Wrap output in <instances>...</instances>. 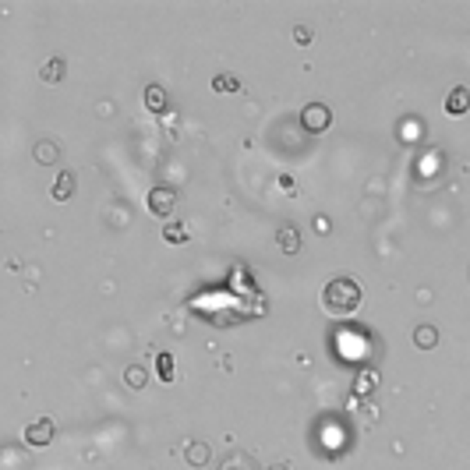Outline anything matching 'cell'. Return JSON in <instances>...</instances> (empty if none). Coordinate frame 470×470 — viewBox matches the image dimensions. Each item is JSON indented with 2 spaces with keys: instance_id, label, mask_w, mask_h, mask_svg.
<instances>
[{
  "instance_id": "6da1fadb",
  "label": "cell",
  "mask_w": 470,
  "mask_h": 470,
  "mask_svg": "<svg viewBox=\"0 0 470 470\" xmlns=\"http://www.w3.org/2000/svg\"><path fill=\"white\" fill-rule=\"evenodd\" d=\"M361 297H364V290H361V283L354 276H333L322 287V308L329 311V315H339V319L354 315V311L361 308Z\"/></svg>"
},
{
  "instance_id": "7a4b0ae2",
  "label": "cell",
  "mask_w": 470,
  "mask_h": 470,
  "mask_svg": "<svg viewBox=\"0 0 470 470\" xmlns=\"http://www.w3.org/2000/svg\"><path fill=\"white\" fill-rule=\"evenodd\" d=\"M301 124H304L311 135H322V131H329V124H333V113H329L326 103H308V106L301 110Z\"/></svg>"
},
{
  "instance_id": "3957f363",
  "label": "cell",
  "mask_w": 470,
  "mask_h": 470,
  "mask_svg": "<svg viewBox=\"0 0 470 470\" xmlns=\"http://www.w3.org/2000/svg\"><path fill=\"white\" fill-rule=\"evenodd\" d=\"M53 435H57V424H53L50 417H39V421H32V424L25 428V442H28V446H35V449L50 446V442H53Z\"/></svg>"
},
{
  "instance_id": "277c9868",
  "label": "cell",
  "mask_w": 470,
  "mask_h": 470,
  "mask_svg": "<svg viewBox=\"0 0 470 470\" xmlns=\"http://www.w3.org/2000/svg\"><path fill=\"white\" fill-rule=\"evenodd\" d=\"M174 205H177V194H174L170 187H152V191H149V212H152V216L167 219V216L174 212Z\"/></svg>"
},
{
  "instance_id": "5b68a950",
  "label": "cell",
  "mask_w": 470,
  "mask_h": 470,
  "mask_svg": "<svg viewBox=\"0 0 470 470\" xmlns=\"http://www.w3.org/2000/svg\"><path fill=\"white\" fill-rule=\"evenodd\" d=\"M276 244H280L283 255H297V251H301V230H297L294 223H283V226L276 230Z\"/></svg>"
},
{
  "instance_id": "8992f818",
  "label": "cell",
  "mask_w": 470,
  "mask_h": 470,
  "mask_svg": "<svg viewBox=\"0 0 470 470\" xmlns=\"http://www.w3.org/2000/svg\"><path fill=\"white\" fill-rule=\"evenodd\" d=\"M64 74H67V60L64 57H50L43 67H39V78H43L47 85H60Z\"/></svg>"
},
{
  "instance_id": "52a82bcc",
  "label": "cell",
  "mask_w": 470,
  "mask_h": 470,
  "mask_svg": "<svg viewBox=\"0 0 470 470\" xmlns=\"http://www.w3.org/2000/svg\"><path fill=\"white\" fill-rule=\"evenodd\" d=\"M467 110H470V89L456 85V89L446 96V113H449V117H463Z\"/></svg>"
},
{
  "instance_id": "ba28073f",
  "label": "cell",
  "mask_w": 470,
  "mask_h": 470,
  "mask_svg": "<svg viewBox=\"0 0 470 470\" xmlns=\"http://www.w3.org/2000/svg\"><path fill=\"white\" fill-rule=\"evenodd\" d=\"M167 106H170V96H167L163 85H149L145 89V110L149 113H167Z\"/></svg>"
},
{
  "instance_id": "9c48e42d",
  "label": "cell",
  "mask_w": 470,
  "mask_h": 470,
  "mask_svg": "<svg viewBox=\"0 0 470 470\" xmlns=\"http://www.w3.org/2000/svg\"><path fill=\"white\" fill-rule=\"evenodd\" d=\"M74 184H78V181H74V174H71V170H60V174H57V181H53V187H50V194H53L57 202H67L71 194H74Z\"/></svg>"
},
{
  "instance_id": "30bf717a",
  "label": "cell",
  "mask_w": 470,
  "mask_h": 470,
  "mask_svg": "<svg viewBox=\"0 0 470 470\" xmlns=\"http://www.w3.org/2000/svg\"><path fill=\"white\" fill-rule=\"evenodd\" d=\"M32 156H35V163L53 167V163H57V156H60V145H57V142H50V138H43V142H35Z\"/></svg>"
},
{
  "instance_id": "8fae6325",
  "label": "cell",
  "mask_w": 470,
  "mask_h": 470,
  "mask_svg": "<svg viewBox=\"0 0 470 470\" xmlns=\"http://www.w3.org/2000/svg\"><path fill=\"white\" fill-rule=\"evenodd\" d=\"M414 346L417 350H435L439 346V329L435 326H417L414 329Z\"/></svg>"
},
{
  "instance_id": "7c38bea8",
  "label": "cell",
  "mask_w": 470,
  "mask_h": 470,
  "mask_svg": "<svg viewBox=\"0 0 470 470\" xmlns=\"http://www.w3.org/2000/svg\"><path fill=\"white\" fill-rule=\"evenodd\" d=\"M184 460H187L191 467H205V463L212 460V453H209L205 442H187V446H184Z\"/></svg>"
},
{
  "instance_id": "4fadbf2b",
  "label": "cell",
  "mask_w": 470,
  "mask_h": 470,
  "mask_svg": "<svg viewBox=\"0 0 470 470\" xmlns=\"http://www.w3.org/2000/svg\"><path fill=\"white\" fill-rule=\"evenodd\" d=\"M219 470H258V463H255L248 453H230V456L219 463Z\"/></svg>"
},
{
  "instance_id": "5bb4252c",
  "label": "cell",
  "mask_w": 470,
  "mask_h": 470,
  "mask_svg": "<svg viewBox=\"0 0 470 470\" xmlns=\"http://www.w3.org/2000/svg\"><path fill=\"white\" fill-rule=\"evenodd\" d=\"M124 382H128V389H145L149 371H145L142 364H128V368H124Z\"/></svg>"
},
{
  "instance_id": "9a60e30c",
  "label": "cell",
  "mask_w": 470,
  "mask_h": 470,
  "mask_svg": "<svg viewBox=\"0 0 470 470\" xmlns=\"http://www.w3.org/2000/svg\"><path fill=\"white\" fill-rule=\"evenodd\" d=\"M241 89V82H237V74H216L212 78V92H237Z\"/></svg>"
},
{
  "instance_id": "2e32d148",
  "label": "cell",
  "mask_w": 470,
  "mask_h": 470,
  "mask_svg": "<svg viewBox=\"0 0 470 470\" xmlns=\"http://www.w3.org/2000/svg\"><path fill=\"white\" fill-rule=\"evenodd\" d=\"M156 371H160V378H163V382H174V378H177V364H174V358H170V354H160V358H156Z\"/></svg>"
},
{
  "instance_id": "e0dca14e",
  "label": "cell",
  "mask_w": 470,
  "mask_h": 470,
  "mask_svg": "<svg viewBox=\"0 0 470 470\" xmlns=\"http://www.w3.org/2000/svg\"><path fill=\"white\" fill-rule=\"evenodd\" d=\"M163 237H167L170 244H184V241H187V233H184V226H181V223H170V226L163 230Z\"/></svg>"
},
{
  "instance_id": "ac0fdd59",
  "label": "cell",
  "mask_w": 470,
  "mask_h": 470,
  "mask_svg": "<svg viewBox=\"0 0 470 470\" xmlns=\"http://www.w3.org/2000/svg\"><path fill=\"white\" fill-rule=\"evenodd\" d=\"M311 39H315V32H311L308 25H294V43H297V47H308Z\"/></svg>"
},
{
  "instance_id": "d6986e66",
  "label": "cell",
  "mask_w": 470,
  "mask_h": 470,
  "mask_svg": "<svg viewBox=\"0 0 470 470\" xmlns=\"http://www.w3.org/2000/svg\"><path fill=\"white\" fill-rule=\"evenodd\" d=\"M315 230H319V233H329V219L319 216V219H315Z\"/></svg>"
},
{
  "instance_id": "ffe728a7",
  "label": "cell",
  "mask_w": 470,
  "mask_h": 470,
  "mask_svg": "<svg viewBox=\"0 0 470 470\" xmlns=\"http://www.w3.org/2000/svg\"><path fill=\"white\" fill-rule=\"evenodd\" d=\"M269 470H290V463H272Z\"/></svg>"
}]
</instances>
